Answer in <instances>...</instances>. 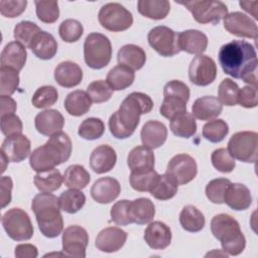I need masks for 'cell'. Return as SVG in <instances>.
I'll return each instance as SVG.
<instances>
[{"label":"cell","instance_id":"cell-1","mask_svg":"<svg viewBox=\"0 0 258 258\" xmlns=\"http://www.w3.org/2000/svg\"><path fill=\"white\" fill-rule=\"evenodd\" d=\"M223 72L257 88V53L246 40H232L223 44L218 54Z\"/></svg>","mask_w":258,"mask_h":258},{"label":"cell","instance_id":"cell-2","mask_svg":"<svg viewBox=\"0 0 258 258\" xmlns=\"http://www.w3.org/2000/svg\"><path fill=\"white\" fill-rule=\"evenodd\" d=\"M153 108L152 99L141 92L129 94L121 103L119 109L109 118V129L117 139L130 137L137 128L140 116L149 113Z\"/></svg>","mask_w":258,"mask_h":258},{"label":"cell","instance_id":"cell-3","mask_svg":"<svg viewBox=\"0 0 258 258\" xmlns=\"http://www.w3.org/2000/svg\"><path fill=\"white\" fill-rule=\"evenodd\" d=\"M72 141L70 136L60 131L49 136L45 144L35 148L29 157L31 168L36 171H44L69 160L72 154Z\"/></svg>","mask_w":258,"mask_h":258},{"label":"cell","instance_id":"cell-4","mask_svg":"<svg viewBox=\"0 0 258 258\" xmlns=\"http://www.w3.org/2000/svg\"><path fill=\"white\" fill-rule=\"evenodd\" d=\"M38 228L46 238H56L63 231V220L60 214L58 198L50 192L37 194L31 202Z\"/></svg>","mask_w":258,"mask_h":258},{"label":"cell","instance_id":"cell-5","mask_svg":"<svg viewBox=\"0 0 258 258\" xmlns=\"http://www.w3.org/2000/svg\"><path fill=\"white\" fill-rule=\"evenodd\" d=\"M211 231L216 239L221 242L223 251L231 256L243 252L246 239L236 219L228 214H219L211 221Z\"/></svg>","mask_w":258,"mask_h":258},{"label":"cell","instance_id":"cell-6","mask_svg":"<svg viewBox=\"0 0 258 258\" xmlns=\"http://www.w3.org/2000/svg\"><path fill=\"white\" fill-rule=\"evenodd\" d=\"M163 97L159 112L164 118L171 120L186 112V103L190 97L189 88L181 81H169L163 88Z\"/></svg>","mask_w":258,"mask_h":258},{"label":"cell","instance_id":"cell-7","mask_svg":"<svg viewBox=\"0 0 258 258\" xmlns=\"http://www.w3.org/2000/svg\"><path fill=\"white\" fill-rule=\"evenodd\" d=\"M112 57L110 39L99 32L90 33L84 42V58L86 64L93 70H101L108 66Z\"/></svg>","mask_w":258,"mask_h":258},{"label":"cell","instance_id":"cell-8","mask_svg":"<svg viewBox=\"0 0 258 258\" xmlns=\"http://www.w3.org/2000/svg\"><path fill=\"white\" fill-rule=\"evenodd\" d=\"M178 4L183 5L201 24H218L228 14V7L222 1L192 0Z\"/></svg>","mask_w":258,"mask_h":258},{"label":"cell","instance_id":"cell-9","mask_svg":"<svg viewBox=\"0 0 258 258\" xmlns=\"http://www.w3.org/2000/svg\"><path fill=\"white\" fill-rule=\"evenodd\" d=\"M227 150L234 159L246 163H254L258 153V134L254 131L235 133L228 142Z\"/></svg>","mask_w":258,"mask_h":258},{"label":"cell","instance_id":"cell-10","mask_svg":"<svg viewBox=\"0 0 258 258\" xmlns=\"http://www.w3.org/2000/svg\"><path fill=\"white\" fill-rule=\"evenodd\" d=\"M2 226L8 237L18 242L31 239L34 233L28 214L19 208H12L2 216Z\"/></svg>","mask_w":258,"mask_h":258},{"label":"cell","instance_id":"cell-11","mask_svg":"<svg viewBox=\"0 0 258 258\" xmlns=\"http://www.w3.org/2000/svg\"><path fill=\"white\" fill-rule=\"evenodd\" d=\"M98 20L102 27L113 32L125 31L133 24L132 13L116 2L103 5L98 13Z\"/></svg>","mask_w":258,"mask_h":258},{"label":"cell","instance_id":"cell-12","mask_svg":"<svg viewBox=\"0 0 258 258\" xmlns=\"http://www.w3.org/2000/svg\"><path fill=\"white\" fill-rule=\"evenodd\" d=\"M147 40L149 45L161 56L169 57L180 52L178 33L167 26L159 25L150 29Z\"/></svg>","mask_w":258,"mask_h":258},{"label":"cell","instance_id":"cell-13","mask_svg":"<svg viewBox=\"0 0 258 258\" xmlns=\"http://www.w3.org/2000/svg\"><path fill=\"white\" fill-rule=\"evenodd\" d=\"M165 173L172 177L178 185L185 184L197 176L198 165L194 157L185 153H179L168 161Z\"/></svg>","mask_w":258,"mask_h":258},{"label":"cell","instance_id":"cell-14","mask_svg":"<svg viewBox=\"0 0 258 258\" xmlns=\"http://www.w3.org/2000/svg\"><path fill=\"white\" fill-rule=\"evenodd\" d=\"M62 251L66 256L78 258L86 257V249L89 244V234L81 226H69L62 231Z\"/></svg>","mask_w":258,"mask_h":258},{"label":"cell","instance_id":"cell-15","mask_svg":"<svg viewBox=\"0 0 258 258\" xmlns=\"http://www.w3.org/2000/svg\"><path fill=\"white\" fill-rule=\"evenodd\" d=\"M217 77V64L215 60L206 55L199 54L195 56L188 67L189 81L200 87L212 84Z\"/></svg>","mask_w":258,"mask_h":258},{"label":"cell","instance_id":"cell-16","mask_svg":"<svg viewBox=\"0 0 258 258\" xmlns=\"http://www.w3.org/2000/svg\"><path fill=\"white\" fill-rule=\"evenodd\" d=\"M224 28L239 37L256 39L258 34L256 22L250 16L238 11L227 14L224 18Z\"/></svg>","mask_w":258,"mask_h":258},{"label":"cell","instance_id":"cell-17","mask_svg":"<svg viewBox=\"0 0 258 258\" xmlns=\"http://www.w3.org/2000/svg\"><path fill=\"white\" fill-rule=\"evenodd\" d=\"M127 240V233L118 227H107L99 232L96 237L95 246L105 253L119 251Z\"/></svg>","mask_w":258,"mask_h":258},{"label":"cell","instance_id":"cell-18","mask_svg":"<svg viewBox=\"0 0 258 258\" xmlns=\"http://www.w3.org/2000/svg\"><path fill=\"white\" fill-rule=\"evenodd\" d=\"M30 140L23 134H15L4 139L1 145V152L12 162H21L30 153Z\"/></svg>","mask_w":258,"mask_h":258},{"label":"cell","instance_id":"cell-19","mask_svg":"<svg viewBox=\"0 0 258 258\" xmlns=\"http://www.w3.org/2000/svg\"><path fill=\"white\" fill-rule=\"evenodd\" d=\"M121 192L119 181L111 176L97 179L91 187V196L99 204H109L115 201Z\"/></svg>","mask_w":258,"mask_h":258},{"label":"cell","instance_id":"cell-20","mask_svg":"<svg viewBox=\"0 0 258 258\" xmlns=\"http://www.w3.org/2000/svg\"><path fill=\"white\" fill-rule=\"evenodd\" d=\"M146 244L154 250H163L171 243V230L163 222H151L144 231Z\"/></svg>","mask_w":258,"mask_h":258},{"label":"cell","instance_id":"cell-21","mask_svg":"<svg viewBox=\"0 0 258 258\" xmlns=\"http://www.w3.org/2000/svg\"><path fill=\"white\" fill-rule=\"evenodd\" d=\"M35 129L44 136H51L61 131L64 125V118L61 113L54 109H47L35 116Z\"/></svg>","mask_w":258,"mask_h":258},{"label":"cell","instance_id":"cell-22","mask_svg":"<svg viewBox=\"0 0 258 258\" xmlns=\"http://www.w3.org/2000/svg\"><path fill=\"white\" fill-rule=\"evenodd\" d=\"M224 203L235 211H245L252 204L250 189L243 183L230 182L224 195Z\"/></svg>","mask_w":258,"mask_h":258},{"label":"cell","instance_id":"cell-23","mask_svg":"<svg viewBox=\"0 0 258 258\" xmlns=\"http://www.w3.org/2000/svg\"><path fill=\"white\" fill-rule=\"evenodd\" d=\"M116 161V151L108 144L97 146L90 156V166L98 174H102L113 169Z\"/></svg>","mask_w":258,"mask_h":258},{"label":"cell","instance_id":"cell-24","mask_svg":"<svg viewBox=\"0 0 258 258\" xmlns=\"http://www.w3.org/2000/svg\"><path fill=\"white\" fill-rule=\"evenodd\" d=\"M143 146L149 149H156L164 144L167 138L166 126L157 120L147 121L140 132Z\"/></svg>","mask_w":258,"mask_h":258},{"label":"cell","instance_id":"cell-25","mask_svg":"<svg viewBox=\"0 0 258 258\" xmlns=\"http://www.w3.org/2000/svg\"><path fill=\"white\" fill-rule=\"evenodd\" d=\"M178 45L180 51L199 55L208 47V36L198 29L184 30L178 33Z\"/></svg>","mask_w":258,"mask_h":258},{"label":"cell","instance_id":"cell-26","mask_svg":"<svg viewBox=\"0 0 258 258\" xmlns=\"http://www.w3.org/2000/svg\"><path fill=\"white\" fill-rule=\"evenodd\" d=\"M53 77L60 87L73 88L82 82L83 71L76 62L70 60L61 61L56 66Z\"/></svg>","mask_w":258,"mask_h":258},{"label":"cell","instance_id":"cell-27","mask_svg":"<svg viewBox=\"0 0 258 258\" xmlns=\"http://www.w3.org/2000/svg\"><path fill=\"white\" fill-rule=\"evenodd\" d=\"M223 110V105L217 97L204 96L198 98L191 107V115L202 121H208L218 117Z\"/></svg>","mask_w":258,"mask_h":258},{"label":"cell","instance_id":"cell-28","mask_svg":"<svg viewBox=\"0 0 258 258\" xmlns=\"http://www.w3.org/2000/svg\"><path fill=\"white\" fill-rule=\"evenodd\" d=\"M27 52L25 46L18 41L8 42L1 52V67L11 68L17 72L25 66Z\"/></svg>","mask_w":258,"mask_h":258},{"label":"cell","instance_id":"cell-29","mask_svg":"<svg viewBox=\"0 0 258 258\" xmlns=\"http://www.w3.org/2000/svg\"><path fill=\"white\" fill-rule=\"evenodd\" d=\"M129 216L132 223L144 225L150 223L155 216V206L147 198H138L129 203Z\"/></svg>","mask_w":258,"mask_h":258},{"label":"cell","instance_id":"cell-30","mask_svg":"<svg viewBox=\"0 0 258 258\" xmlns=\"http://www.w3.org/2000/svg\"><path fill=\"white\" fill-rule=\"evenodd\" d=\"M119 64L128 67L132 71H138L143 68L146 61V53L136 44H125L117 53Z\"/></svg>","mask_w":258,"mask_h":258},{"label":"cell","instance_id":"cell-31","mask_svg":"<svg viewBox=\"0 0 258 258\" xmlns=\"http://www.w3.org/2000/svg\"><path fill=\"white\" fill-rule=\"evenodd\" d=\"M154 153L145 146L134 147L127 156V165L131 171L154 169Z\"/></svg>","mask_w":258,"mask_h":258},{"label":"cell","instance_id":"cell-32","mask_svg":"<svg viewBox=\"0 0 258 258\" xmlns=\"http://www.w3.org/2000/svg\"><path fill=\"white\" fill-rule=\"evenodd\" d=\"M64 109L67 112L75 117H80L89 112L92 105V100L87 92L76 90L67 95L64 102Z\"/></svg>","mask_w":258,"mask_h":258},{"label":"cell","instance_id":"cell-33","mask_svg":"<svg viewBox=\"0 0 258 258\" xmlns=\"http://www.w3.org/2000/svg\"><path fill=\"white\" fill-rule=\"evenodd\" d=\"M30 49L40 59H51L56 54L57 42L52 34L41 31L33 41Z\"/></svg>","mask_w":258,"mask_h":258},{"label":"cell","instance_id":"cell-34","mask_svg":"<svg viewBox=\"0 0 258 258\" xmlns=\"http://www.w3.org/2000/svg\"><path fill=\"white\" fill-rule=\"evenodd\" d=\"M138 12L149 19H164L170 11V3L167 0H139L137 2Z\"/></svg>","mask_w":258,"mask_h":258},{"label":"cell","instance_id":"cell-35","mask_svg":"<svg viewBox=\"0 0 258 258\" xmlns=\"http://www.w3.org/2000/svg\"><path fill=\"white\" fill-rule=\"evenodd\" d=\"M134 79V71L128 67L118 64L109 71L106 81L113 91H121L130 87L133 84Z\"/></svg>","mask_w":258,"mask_h":258},{"label":"cell","instance_id":"cell-36","mask_svg":"<svg viewBox=\"0 0 258 258\" xmlns=\"http://www.w3.org/2000/svg\"><path fill=\"white\" fill-rule=\"evenodd\" d=\"M179 223L183 230L196 233L204 229L206 220L204 214L197 207L187 205L182 208L179 214Z\"/></svg>","mask_w":258,"mask_h":258},{"label":"cell","instance_id":"cell-37","mask_svg":"<svg viewBox=\"0 0 258 258\" xmlns=\"http://www.w3.org/2000/svg\"><path fill=\"white\" fill-rule=\"evenodd\" d=\"M34 185L41 192H52L57 190L63 182V176L55 167L49 170L37 172L33 177Z\"/></svg>","mask_w":258,"mask_h":258},{"label":"cell","instance_id":"cell-38","mask_svg":"<svg viewBox=\"0 0 258 258\" xmlns=\"http://www.w3.org/2000/svg\"><path fill=\"white\" fill-rule=\"evenodd\" d=\"M169 127L175 136L181 138H189L197 132V122L187 111L171 119Z\"/></svg>","mask_w":258,"mask_h":258},{"label":"cell","instance_id":"cell-39","mask_svg":"<svg viewBox=\"0 0 258 258\" xmlns=\"http://www.w3.org/2000/svg\"><path fill=\"white\" fill-rule=\"evenodd\" d=\"M159 173L154 169H146V170H138L131 171L129 176V181L131 187L137 191H151V189L156 184Z\"/></svg>","mask_w":258,"mask_h":258},{"label":"cell","instance_id":"cell-40","mask_svg":"<svg viewBox=\"0 0 258 258\" xmlns=\"http://www.w3.org/2000/svg\"><path fill=\"white\" fill-rule=\"evenodd\" d=\"M62 176H63L64 185L70 188H76V189L85 188L91 180L90 173L81 164L70 165L64 170V173Z\"/></svg>","mask_w":258,"mask_h":258},{"label":"cell","instance_id":"cell-41","mask_svg":"<svg viewBox=\"0 0 258 258\" xmlns=\"http://www.w3.org/2000/svg\"><path fill=\"white\" fill-rule=\"evenodd\" d=\"M58 203L60 210L69 214H76L85 206L86 196L80 189L70 188L60 194Z\"/></svg>","mask_w":258,"mask_h":258},{"label":"cell","instance_id":"cell-42","mask_svg":"<svg viewBox=\"0 0 258 258\" xmlns=\"http://www.w3.org/2000/svg\"><path fill=\"white\" fill-rule=\"evenodd\" d=\"M42 30L38 25L31 21H20L14 27L13 35L16 41L21 43L23 46L30 48L37 35Z\"/></svg>","mask_w":258,"mask_h":258},{"label":"cell","instance_id":"cell-43","mask_svg":"<svg viewBox=\"0 0 258 258\" xmlns=\"http://www.w3.org/2000/svg\"><path fill=\"white\" fill-rule=\"evenodd\" d=\"M178 189V184L174 181L172 177H170L167 173L160 174L159 178L151 189L150 195L159 201H167L172 199Z\"/></svg>","mask_w":258,"mask_h":258},{"label":"cell","instance_id":"cell-44","mask_svg":"<svg viewBox=\"0 0 258 258\" xmlns=\"http://www.w3.org/2000/svg\"><path fill=\"white\" fill-rule=\"evenodd\" d=\"M229 133V126L223 119H214L207 122L203 127V136L212 143H219Z\"/></svg>","mask_w":258,"mask_h":258},{"label":"cell","instance_id":"cell-45","mask_svg":"<svg viewBox=\"0 0 258 258\" xmlns=\"http://www.w3.org/2000/svg\"><path fill=\"white\" fill-rule=\"evenodd\" d=\"M105 132V124L100 118L90 117L85 119L79 126L78 134L85 140H96Z\"/></svg>","mask_w":258,"mask_h":258},{"label":"cell","instance_id":"cell-46","mask_svg":"<svg viewBox=\"0 0 258 258\" xmlns=\"http://www.w3.org/2000/svg\"><path fill=\"white\" fill-rule=\"evenodd\" d=\"M57 100L58 93L53 86H42L34 92L31 102L35 108L45 109L53 106Z\"/></svg>","mask_w":258,"mask_h":258},{"label":"cell","instance_id":"cell-47","mask_svg":"<svg viewBox=\"0 0 258 258\" xmlns=\"http://www.w3.org/2000/svg\"><path fill=\"white\" fill-rule=\"evenodd\" d=\"M19 74L11 68H0V95L11 96L19 86Z\"/></svg>","mask_w":258,"mask_h":258},{"label":"cell","instance_id":"cell-48","mask_svg":"<svg viewBox=\"0 0 258 258\" xmlns=\"http://www.w3.org/2000/svg\"><path fill=\"white\" fill-rule=\"evenodd\" d=\"M240 88L231 79H224L218 88V99L222 105L235 106L238 104V95Z\"/></svg>","mask_w":258,"mask_h":258},{"label":"cell","instance_id":"cell-49","mask_svg":"<svg viewBox=\"0 0 258 258\" xmlns=\"http://www.w3.org/2000/svg\"><path fill=\"white\" fill-rule=\"evenodd\" d=\"M37 18L43 23H53L59 17L57 1H34Z\"/></svg>","mask_w":258,"mask_h":258},{"label":"cell","instance_id":"cell-50","mask_svg":"<svg viewBox=\"0 0 258 258\" xmlns=\"http://www.w3.org/2000/svg\"><path fill=\"white\" fill-rule=\"evenodd\" d=\"M84 32V27L82 23L77 19H66L63 20L59 27L58 33L60 38L66 42H76L78 41Z\"/></svg>","mask_w":258,"mask_h":258},{"label":"cell","instance_id":"cell-51","mask_svg":"<svg viewBox=\"0 0 258 258\" xmlns=\"http://www.w3.org/2000/svg\"><path fill=\"white\" fill-rule=\"evenodd\" d=\"M87 94L91 98L92 102L100 104L107 102L113 95V89L104 80H98L92 82L87 88Z\"/></svg>","mask_w":258,"mask_h":258},{"label":"cell","instance_id":"cell-52","mask_svg":"<svg viewBox=\"0 0 258 258\" xmlns=\"http://www.w3.org/2000/svg\"><path fill=\"white\" fill-rule=\"evenodd\" d=\"M211 160L213 166L223 173L232 172L236 166L235 159L226 148H218L214 150L211 155Z\"/></svg>","mask_w":258,"mask_h":258},{"label":"cell","instance_id":"cell-53","mask_svg":"<svg viewBox=\"0 0 258 258\" xmlns=\"http://www.w3.org/2000/svg\"><path fill=\"white\" fill-rule=\"evenodd\" d=\"M231 182L230 179L225 177L215 178L208 182L206 185V196L210 200V202L214 204H223L224 203V195L228 184Z\"/></svg>","mask_w":258,"mask_h":258},{"label":"cell","instance_id":"cell-54","mask_svg":"<svg viewBox=\"0 0 258 258\" xmlns=\"http://www.w3.org/2000/svg\"><path fill=\"white\" fill-rule=\"evenodd\" d=\"M129 203L130 201L128 200H121L116 202L111 208V219L116 225L127 226L132 224L129 216Z\"/></svg>","mask_w":258,"mask_h":258},{"label":"cell","instance_id":"cell-55","mask_svg":"<svg viewBox=\"0 0 258 258\" xmlns=\"http://www.w3.org/2000/svg\"><path fill=\"white\" fill-rule=\"evenodd\" d=\"M26 6V0H1L0 12L1 15L4 17L15 18L25 11Z\"/></svg>","mask_w":258,"mask_h":258},{"label":"cell","instance_id":"cell-56","mask_svg":"<svg viewBox=\"0 0 258 258\" xmlns=\"http://www.w3.org/2000/svg\"><path fill=\"white\" fill-rule=\"evenodd\" d=\"M1 121V132L6 136H12L15 134H21L23 125L18 116L15 114L5 115L0 117Z\"/></svg>","mask_w":258,"mask_h":258},{"label":"cell","instance_id":"cell-57","mask_svg":"<svg viewBox=\"0 0 258 258\" xmlns=\"http://www.w3.org/2000/svg\"><path fill=\"white\" fill-rule=\"evenodd\" d=\"M238 103L244 108H255L258 104L257 88L253 86H245L239 91Z\"/></svg>","mask_w":258,"mask_h":258},{"label":"cell","instance_id":"cell-58","mask_svg":"<svg viewBox=\"0 0 258 258\" xmlns=\"http://www.w3.org/2000/svg\"><path fill=\"white\" fill-rule=\"evenodd\" d=\"M13 181L10 176H2L0 180V194H1V208H5L11 202V191Z\"/></svg>","mask_w":258,"mask_h":258},{"label":"cell","instance_id":"cell-59","mask_svg":"<svg viewBox=\"0 0 258 258\" xmlns=\"http://www.w3.org/2000/svg\"><path fill=\"white\" fill-rule=\"evenodd\" d=\"M14 255L17 258H36L38 251L32 244H19L15 247Z\"/></svg>","mask_w":258,"mask_h":258},{"label":"cell","instance_id":"cell-60","mask_svg":"<svg viewBox=\"0 0 258 258\" xmlns=\"http://www.w3.org/2000/svg\"><path fill=\"white\" fill-rule=\"evenodd\" d=\"M0 104H1V109H0L1 117L15 113L16 108H17L16 102L10 96H1Z\"/></svg>","mask_w":258,"mask_h":258},{"label":"cell","instance_id":"cell-61","mask_svg":"<svg viewBox=\"0 0 258 258\" xmlns=\"http://www.w3.org/2000/svg\"><path fill=\"white\" fill-rule=\"evenodd\" d=\"M1 161H2V168H1V172H4V171L6 170V165L8 164V162H9L10 160L7 158V156H6L3 152H1Z\"/></svg>","mask_w":258,"mask_h":258},{"label":"cell","instance_id":"cell-62","mask_svg":"<svg viewBox=\"0 0 258 258\" xmlns=\"http://www.w3.org/2000/svg\"><path fill=\"white\" fill-rule=\"evenodd\" d=\"M214 255H218V256L220 255V256H226V257L228 256V254H226L225 252H224V253H220L219 251L217 252V250H214V251H213V252H211V253L209 252V253H208L206 256H214Z\"/></svg>","mask_w":258,"mask_h":258}]
</instances>
